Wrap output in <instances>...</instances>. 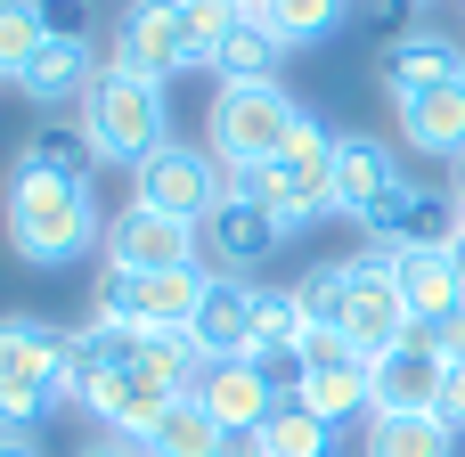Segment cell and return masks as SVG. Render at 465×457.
Returning <instances> with one entry per match:
<instances>
[{
	"label": "cell",
	"mask_w": 465,
	"mask_h": 457,
	"mask_svg": "<svg viewBox=\"0 0 465 457\" xmlns=\"http://www.w3.org/2000/svg\"><path fill=\"white\" fill-rule=\"evenodd\" d=\"M0 229H8V245H16V262H33V270H65V262H82L90 245H106V221H98V204H90V180L49 172V164H33V155L8 164Z\"/></svg>",
	"instance_id": "1"
},
{
	"label": "cell",
	"mask_w": 465,
	"mask_h": 457,
	"mask_svg": "<svg viewBox=\"0 0 465 457\" xmlns=\"http://www.w3.org/2000/svg\"><path fill=\"white\" fill-rule=\"evenodd\" d=\"M229 196H262L286 229H311L335 204V131L319 114H302V131L286 139L278 164H237L229 172Z\"/></svg>",
	"instance_id": "2"
},
{
	"label": "cell",
	"mask_w": 465,
	"mask_h": 457,
	"mask_svg": "<svg viewBox=\"0 0 465 457\" xmlns=\"http://www.w3.org/2000/svg\"><path fill=\"white\" fill-rule=\"evenodd\" d=\"M82 139H90V155H98V164H123V172H139V164H147V155L172 139L163 82H139V74L106 65V74L90 82V98H82Z\"/></svg>",
	"instance_id": "3"
},
{
	"label": "cell",
	"mask_w": 465,
	"mask_h": 457,
	"mask_svg": "<svg viewBox=\"0 0 465 457\" xmlns=\"http://www.w3.org/2000/svg\"><path fill=\"white\" fill-rule=\"evenodd\" d=\"M302 131V106L278 82H221L213 114H204V147L237 172V164H278L286 139Z\"/></svg>",
	"instance_id": "4"
},
{
	"label": "cell",
	"mask_w": 465,
	"mask_h": 457,
	"mask_svg": "<svg viewBox=\"0 0 465 457\" xmlns=\"http://www.w3.org/2000/svg\"><path fill=\"white\" fill-rule=\"evenodd\" d=\"M65 335L49 319H0V425H33L49 401H65Z\"/></svg>",
	"instance_id": "5"
},
{
	"label": "cell",
	"mask_w": 465,
	"mask_h": 457,
	"mask_svg": "<svg viewBox=\"0 0 465 457\" xmlns=\"http://www.w3.org/2000/svg\"><path fill=\"white\" fill-rule=\"evenodd\" d=\"M221 196H229V164H221L213 147H188V139H163V147L131 172V204H147V213H163V221H188V229H204Z\"/></svg>",
	"instance_id": "6"
},
{
	"label": "cell",
	"mask_w": 465,
	"mask_h": 457,
	"mask_svg": "<svg viewBox=\"0 0 465 457\" xmlns=\"http://www.w3.org/2000/svg\"><path fill=\"white\" fill-rule=\"evenodd\" d=\"M409 196H417V188H409V164H401L392 139H376V131H343V139H335V213H343V221L392 229Z\"/></svg>",
	"instance_id": "7"
},
{
	"label": "cell",
	"mask_w": 465,
	"mask_h": 457,
	"mask_svg": "<svg viewBox=\"0 0 465 457\" xmlns=\"http://www.w3.org/2000/svg\"><path fill=\"white\" fill-rule=\"evenodd\" d=\"M213 270H98V294H90V319H114V327H139V335H163V327H196V303H204Z\"/></svg>",
	"instance_id": "8"
},
{
	"label": "cell",
	"mask_w": 465,
	"mask_h": 457,
	"mask_svg": "<svg viewBox=\"0 0 465 457\" xmlns=\"http://www.w3.org/2000/svg\"><path fill=\"white\" fill-rule=\"evenodd\" d=\"M196 245H204V229L163 221V213H147V204L106 213V270H139V278H155V270H196Z\"/></svg>",
	"instance_id": "9"
},
{
	"label": "cell",
	"mask_w": 465,
	"mask_h": 457,
	"mask_svg": "<svg viewBox=\"0 0 465 457\" xmlns=\"http://www.w3.org/2000/svg\"><path fill=\"white\" fill-rule=\"evenodd\" d=\"M294 229L262 204V196H221L213 204V221H204V253L221 262V278H245V270H262L278 245H286Z\"/></svg>",
	"instance_id": "10"
},
{
	"label": "cell",
	"mask_w": 465,
	"mask_h": 457,
	"mask_svg": "<svg viewBox=\"0 0 465 457\" xmlns=\"http://www.w3.org/2000/svg\"><path fill=\"white\" fill-rule=\"evenodd\" d=\"M368 376H376V417H433V409H441V384H450V360H441L433 335L417 327L401 352L368 360Z\"/></svg>",
	"instance_id": "11"
},
{
	"label": "cell",
	"mask_w": 465,
	"mask_h": 457,
	"mask_svg": "<svg viewBox=\"0 0 465 457\" xmlns=\"http://www.w3.org/2000/svg\"><path fill=\"white\" fill-rule=\"evenodd\" d=\"M343 335H351V352H360V360H384V352H401V343L417 335V319H409V303H401L392 270H360V262H351V303H343Z\"/></svg>",
	"instance_id": "12"
},
{
	"label": "cell",
	"mask_w": 465,
	"mask_h": 457,
	"mask_svg": "<svg viewBox=\"0 0 465 457\" xmlns=\"http://www.w3.org/2000/svg\"><path fill=\"white\" fill-rule=\"evenodd\" d=\"M114 65L139 82H172L188 74V33H180V0H139L114 33Z\"/></svg>",
	"instance_id": "13"
},
{
	"label": "cell",
	"mask_w": 465,
	"mask_h": 457,
	"mask_svg": "<svg viewBox=\"0 0 465 457\" xmlns=\"http://www.w3.org/2000/svg\"><path fill=\"white\" fill-rule=\"evenodd\" d=\"M229 433H245V425H270V409H278V376H270V360H204V376L188 384Z\"/></svg>",
	"instance_id": "14"
},
{
	"label": "cell",
	"mask_w": 465,
	"mask_h": 457,
	"mask_svg": "<svg viewBox=\"0 0 465 457\" xmlns=\"http://www.w3.org/2000/svg\"><path fill=\"white\" fill-rule=\"evenodd\" d=\"M172 401H180V392H172L163 376H147V368L131 360V368H114V376H106V384H98V392H90L82 409H90V417H98V425H106L114 442H147V433L163 425V409H172Z\"/></svg>",
	"instance_id": "15"
},
{
	"label": "cell",
	"mask_w": 465,
	"mask_h": 457,
	"mask_svg": "<svg viewBox=\"0 0 465 457\" xmlns=\"http://www.w3.org/2000/svg\"><path fill=\"white\" fill-rule=\"evenodd\" d=\"M392 114H401V147L409 155H450V164H465V74L392 98Z\"/></svg>",
	"instance_id": "16"
},
{
	"label": "cell",
	"mask_w": 465,
	"mask_h": 457,
	"mask_svg": "<svg viewBox=\"0 0 465 457\" xmlns=\"http://www.w3.org/2000/svg\"><path fill=\"white\" fill-rule=\"evenodd\" d=\"M465 74V49L450 33H433V25H417V33H392L384 41V57H376V82L392 90V98H409V90H433V82H458Z\"/></svg>",
	"instance_id": "17"
},
{
	"label": "cell",
	"mask_w": 465,
	"mask_h": 457,
	"mask_svg": "<svg viewBox=\"0 0 465 457\" xmlns=\"http://www.w3.org/2000/svg\"><path fill=\"white\" fill-rule=\"evenodd\" d=\"M392 286H401V303H409L417 327H441L450 311H465V278H458V262H450L441 245H401Z\"/></svg>",
	"instance_id": "18"
},
{
	"label": "cell",
	"mask_w": 465,
	"mask_h": 457,
	"mask_svg": "<svg viewBox=\"0 0 465 457\" xmlns=\"http://www.w3.org/2000/svg\"><path fill=\"white\" fill-rule=\"evenodd\" d=\"M253 294L262 286H245V278H213L204 286V303H196V343H204V360H245L253 352Z\"/></svg>",
	"instance_id": "19"
},
{
	"label": "cell",
	"mask_w": 465,
	"mask_h": 457,
	"mask_svg": "<svg viewBox=\"0 0 465 457\" xmlns=\"http://www.w3.org/2000/svg\"><path fill=\"white\" fill-rule=\"evenodd\" d=\"M98 74H106V65H98V49H90V41H41V57L16 74V90H25L33 106H65V98L82 106Z\"/></svg>",
	"instance_id": "20"
},
{
	"label": "cell",
	"mask_w": 465,
	"mask_h": 457,
	"mask_svg": "<svg viewBox=\"0 0 465 457\" xmlns=\"http://www.w3.org/2000/svg\"><path fill=\"white\" fill-rule=\"evenodd\" d=\"M278 65H286V41H278L270 16H237L221 33V57H213L221 82H278Z\"/></svg>",
	"instance_id": "21"
},
{
	"label": "cell",
	"mask_w": 465,
	"mask_h": 457,
	"mask_svg": "<svg viewBox=\"0 0 465 457\" xmlns=\"http://www.w3.org/2000/svg\"><path fill=\"white\" fill-rule=\"evenodd\" d=\"M262 442H270V457H335L343 425H335V417H319L302 392H278V409H270Z\"/></svg>",
	"instance_id": "22"
},
{
	"label": "cell",
	"mask_w": 465,
	"mask_h": 457,
	"mask_svg": "<svg viewBox=\"0 0 465 457\" xmlns=\"http://www.w3.org/2000/svg\"><path fill=\"white\" fill-rule=\"evenodd\" d=\"M221 442H229V425H221L196 392H180V401L163 409V425H155L139 450H147V457H221Z\"/></svg>",
	"instance_id": "23"
},
{
	"label": "cell",
	"mask_w": 465,
	"mask_h": 457,
	"mask_svg": "<svg viewBox=\"0 0 465 457\" xmlns=\"http://www.w3.org/2000/svg\"><path fill=\"white\" fill-rule=\"evenodd\" d=\"M302 401H311L319 417L351 425V417H376V376H368V360H343V368H302Z\"/></svg>",
	"instance_id": "24"
},
{
	"label": "cell",
	"mask_w": 465,
	"mask_h": 457,
	"mask_svg": "<svg viewBox=\"0 0 465 457\" xmlns=\"http://www.w3.org/2000/svg\"><path fill=\"white\" fill-rule=\"evenodd\" d=\"M302 335H311V319H302L294 286H262L253 294V360H302Z\"/></svg>",
	"instance_id": "25"
},
{
	"label": "cell",
	"mask_w": 465,
	"mask_h": 457,
	"mask_svg": "<svg viewBox=\"0 0 465 457\" xmlns=\"http://www.w3.org/2000/svg\"><path fill=\"white\" fill-rule=\"evenodd\" d=\"M392 237H401V245H441V253H450V245L465 237V204H458V196H441V188H417V196L401 204Z\"/></svg>",
	"instance_id": "26"
},
{
	"label": "cell",
	"mask_w": 465,
	"mask_h": 457,
	"mask_svg": "<svg viewBox=\"0 0 465 457\" xmlns=\"http://www.w3.org/2000/svg\"><path fill=\"white\" fill-rule=\"evenodd\" d=\"M458 433L441 417H368V457H450Z\"/></svg>",
	"instance_id": "27"
},
{
	"label": "cell",
	"mask_w": 465,
	"mask_h": 457,
	"mask_svg": "<svg viewBox=\"0 0 465 457\" xmlns=\"http://www.w3.org/2000/svg\"><path fill=\"white\" fill-rule=\"evenodd\" d=\"M294 303H302L311 327H343V303H351V253H343V262H311V270L294 278Z\"/></svg>",
	"instance_id": "28"
},
{
	"label": "cell",
	"mask_w": 465,
	"mask_h": 457,
	"mask_svg": "<svg viewBox=\"0 0 465 457\" xmlns=\"http://www.w3.org/2000/svg\"><path fill=\"white\" fill-rule=\"evenodd\" d=\"M262 16L278 25V41H286V49H311V41H327V33L351 16V0H270Z\"/></svg>",
	"instance_id": "29"
},
{
	"label": "cell",
	"mask_w": 465,
	"mask_h": 457,
	"mask_svg": "<svg viewBox=\"0 0 465 457\" xmlns=\"http://www.w3.org/2000/svg\"><path fill=\"white\" fill-rule=\"evenodd\" d=\"M41 41H49L41 33V0H0V74L8 82L41 57Z\"/></svg>",
	"instance_id": "30"
},
{
	"label": "cell",
	"mask_w": 465,
	"mask_h": 457,
	"mask_svg": "<svg viewBox=\"0 0 465 457\" xmlns=\"http://www.w3.org/2000/svg\"><path fill=\"white\" fill-rule=\"evenodd\" d=\"M237 25L229 0H180V33H188V65H213L221 57V33Z\"/></svg>",
	"instance_id": "31"
},
{
	"label": "cell",
	"mask_w": 465,
	"mask_h": 457,
	"mask_svg": "<svg viewBox=\"0 0 465 457\" xmlns=\"http://www.w3.org/2000/svg\"><path fill=\"white\" fill-rule=\"evenodd\" d=\"M25 155H33V164H49V172H74V180H90V164H98V155H90V139H82V123H74V131H41Z\"/></svg>",
	"instance_id": "32"
},
{
	"label": "cell",
	"mask_w": 465,
	"mask_h": 457,
	"mask_svg": "<svg viewBox=\"0 0 465 457\" xmlns=\"http://www.w3.org/2000/svg\"><path fill=\"white\" fill-rule=\"evenodd\" d=\"M41 33L49 41H90V0H41Z\"/></svg>",
	"instance_id": "33"
},
{
	"label": "cell",
	"mask_w": 465,
	"mask_h": 457,
	"mask_svg": "<svg viewBox=\"0 0 465 457\" xmlns=\"http://www.w3.org/2000/svg\"><path fill=\"white\" fill-rule=\"evenodd\" d=\"M425 335H433V352H441L450 368H465V311H450V319H441V327H425Z\"/></svg>",
	"instance_id": "34"
},
{
	"label": "cell",
	"mask_w": 465,
	"mask_h": 457,
	"mask_svg": "<svg viewBox=\"0 0 465 457\" xmlns=\"http://www.w3.org/2000/svg\"><path fill=\"white\" fill-rule=\"evenodd\" d=\"M450 433H465V368H450V384H441V409H433Z\"/></svg>",
	"instance_id": "35"
},
{
	"label": "cell",
	"mask_w": 465,
	"mask_h": 457,
	"mask_svg": "<svg viewBox=\"0 0 465 457\" xmlns=\"http://www.w3.org/2000/svg\"><path fill=\"white\" fill-rule=\"evenodd\" d=\"M0 457H41V433L33 425H0Z\"/></svg>",
	"instance_id": "36"
},
{
	"label": "cell",
	"mask_w": 465,
	"mask_h": 457,
	"mask_svg": "<svg viewBox=\"0 0 465 457\" xmlns=\"http://www.w3.org/2000/svg\"><path fill=\"white\" fill-rule=\"evenodd\" d=\"M221 457H270V442H262V425H245V433H229V442H221Z\"/></svg>",
	"instance_id": "37"
},
{
	"label": "cell",
	"mask_w": 465,
	"mask_h": 457,
	"mask_svg": "<svg viewBox=\"0 0 465 457\" xmlns=\"http://www.w3.org/2000/svg\"><path fill=\"white\" fill-rule=\"evenodd\" d=\"M409 8H417V0H368V16H376V25H401V33H417V25H409Z\"/></svg>",
	"instance_id": "38"
},
{
	"label": "cell",
	"mask_w": 465,
	"mask_h": 457,
	"mask_svg": "<svg viewBox=\"0 0 465 457\" xmlns=\"http://www.w3.org/2000/svg\"><path fill=\"white\" fill-rule=\"evenodd\" d=\"M82 457H147V450H139V442H114V433H106V442H90Z\"/></svg>",
	"instance_id": "39"
},
{
	"label": "cell",
	"mask_w": 465,
	"mask_h": 457,
	"mask_svg": "<svg viewBox=\"0 0 465 457\" xmlns=\"http://www.w3.org/2000/svg\"><path fill=\"white\" fill-rule=\"evenodd\" d=\"M229 8H237V16H262V8H270V0H229Z\"/></svg>",
	"instance_id": "40"
},
{
	"label": "cell",
	"mask_w": 465,
	"mask_h": 457,
	"mask_svg": "<svg viewBox=\"0 0 465 457\" xmlns=\"http://www.w3.org/2000/svg\"><path fill=\"white\" fill-rule=\"evenodd\" d=\"M450 262H458V278H465V237H458V245H450Z\"/></svg>",
	"instance_id": "41"
},
{
	"label": "cell",
	"mask_w": 465,
	"mask_h": 457,
	"mask_svg": "<svg viewBox=\"0 0 465 457\" xmlns=\"http://www.w3.org/2000/svg\"><path fill=\"white\" fill-rule=\"evenodd\" d=\"M450 196H458V204H465V164H458V188H450Z\"/></svg>",
	"instance_id": "42"
}]
</instances>
